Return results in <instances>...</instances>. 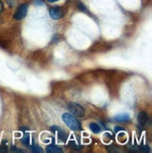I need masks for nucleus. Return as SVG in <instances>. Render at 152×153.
Instances as JSON below:
<instances>
[{"instance_id": "obj_1", "label": "nucleus", "mask_w": 152, "mask_h": 153, "mask_svg": "<svg viewBox=\"0 0 152 153\" xmlns=\"http://www.w3.org/2000/svg\"><path fill=\"white\" fill-rule=\"evenodd\" d=\"M62 119L65 122V124L67 125L70 130L75 131L81 130V124L73 115L69 114V113H66V114L62 115Z\"/></svg>"}, {"instance_id": "obj_2", "label": "nucleus", "mask_w": 152, "mask_h": 153, "mask_svg": "<svg viewBox=\"0 0 152 153\" xmlns=\"http://www.w3.org/2000/svg\"><path fill=\"white\" fill-rule=\"evenodd\" d=\"M68 110L71 113V115H73L74 117H82L85 116V109L80 104H78L76 102H70L68 104Z\"/></svg>"}, {"instance_id": "obj_3", "label": "nucleus", "mask_w": 152, "mask_h": 153, "mask_svg": "<svg viewBox=\"0 0 152 153\" xmlns=\"http://www.w3.org/2000/svg\"><path fill=\"white\" fill-rule=\"evenodd\" d=\"M27 10H28V5L27 4L20 5L14 12V19L18 20V21L23 20L26 16V14H27Z\"/></svg>"}, {"instance_id": "obj_4", "label": "nucleus", "mask_w": 152, "mask_h": 153, "mask_svg": "<svg viewBox=\"0 0 152 153\" xmlns=\"http://www.w3.org/2000/svg\"><path fill=\"white\" fill-rule=\"evenodd\" d=\"M49 14L50 16L54 19V20H59L61 19L64 16V10L61 8H58V7H56V8H52L49 10Z\"/></svg>"}, {"instance_id": "obj_5", "label": "nucleus", "mask_w": 152, "mask_h": 153, "mask_svg": "<svg viewBox=\"0 0 152 153\" xmlns=\"http://www.w3.org/2000/svg\"><path fill=\"white\" fill-rule=\"evenodd\" d=\"M137 120H138V123H139L143 127V126L146 125L148 123V115L147 114L146 112L142 111V112L139 113V114H138Z\"/></svg>"}, {"instance_id": "obj_6", "label": "nucleus", "mask_w": 152, "mask_h": 153, "mask_svg": "<svg viewBox=\"0 0 152 153\" xmlns=\"http://www.w3.org/2000/svg\"><path fill=\"white\" fill-rule=\"evenodd\" d=\"M46 152H48V153H61L62 149L56 145H50V146H47V148H46Z\"/></svg>"}, {"instance_id": "obj_7", "label": "nucleus", "mask_w": 152, "mask_h": 153, "mask_svg": "<svg viewBox=\"0 0 152 153\" xmlns=\"http://www.w3.org/2000/svg\"><path fill=\"white\" fill-rule=\"evenodd\" d=\"M114 119L118 122H127L130 120V116L128 114H121V115L116 116Z\"/></svg>"}, {"instance_id": "obj_8", "label": "nucleus", "mask_w": 152, "mask_h": 153, "mask_svg": "<svg viewBox=\"0 0 152 153\" xmlns=\"http://www.w3.org/2000/svg\"><path fill=\"white\" fill-rule=\"evenodd\" d=\"M89 128L91 130L92 132H94V134H99V132L101 131V127L100 125H98L97 123H90L89 124Z\"/></svg>"}, {"instance_id": "obj_9", "label": "nucleus", "mask_w": 152, "mask_h": 153, "mask_svg": "<svg viewBox=\"0 0 152 153\" xmlns=\"http://www.w3.org/2000/svg\"><path fill=\"white\" fill-rule=\"evenodd\" d=\"M57 131H58V139L60 141H63V142H65L66 140H67V138H68V134H66V132L64 131H62V130H60V129H58L57 130Z\"/></svg>"}, {"instance_id": "obj_10", "label": "nucleus", "mask_w": 152, "mask_h": 153, "mask_svg": "<svg viewBox=\"0 0 152 153\" xmlns=\"http://www.w3.org/2000/svg\"><path fill=\"white\" fill-rule=\"evenodd\" d=\"M30 149H31V151L32 152H36V153H41V152H42V149L39 147V146H37V145H33L32 147H30Z\"/></svg>"}, {"instance_id": "obj_11", "label": "nucleus", "mask_w": 152, "mask_h": 153, "mask_svg": "<svg viewBox=\"0 0 152 153\" xmlns=\"http://www.w3.org/2000/svg\"><path fill=\"white\" fill-rule=\"evenodd\" d=\"M29 134H24V138L22 139V143L23 144H24V145H26V146H28L29 145Z\"/></svg>"}, {"instance_id": "obj_12", "label": "nucleus", "mask_w": 152, "mask_h": 153, "mask_svg": "<svg viewBox=\"0 0 152 153\" xmlns=\"http://www.w3.org/2000/svg\"><path fill=\"white\" fill-rule=\"evenodd\" d=\"M3 10H4V5H3V2L1 1V0H0V14L2 13Z\"/></svg>"}, {"instance_id": "obj_13", "label": "nucleus", "mask_w": 152, "mask_h": 153, "mask_svg": "<svg viewBox=\"0 0 152 153\" xmlns=\"http://www.w3.org/2000/svg\"><path fill=\"white\" fill-rule=\"evenodd\" d=\"M7 151V149L6 148H4V147H0V152H6Z\"/></svg>"}, {"instance_id": "obj_14", "label": "nucleus", "mask_w": 152, "mask_h": 153, "mask_svg": "<svg viewBox=\"0 0 152 153\" xmlns=\"http://www.w3.org/2000/svg\"><path fill=\"white\" fill-rule=\"evenodd\" d=\"M79 9H81L82 10H85V9L84 8V6H83V4H81V3H80V4H79Z\"/></svg>"}, {"instance_id": "obj_15", "label": "nucleus", "mask_w": 152, "mask_h": 153, "mask_svg": "<svg viewBox=\"0 0 152 153\" xmlns=\"http://www.w3.org/2000/svg\"><path fill=\"white\" fill-rule=\"evenodd\" d=\"M121 130H122V129H121V128H119V127H116V128H115V131H116V132L119 131H121Z\"/></svg>"}, {"instance_id": "obj_16", "label": "nucleus", "mask_w": 152, "mask_h": 153, "mask_svg": "<svg viewBox=\"0 0 152 153\" xmlns=\"http://www.w3.org/2000/svg\"><path fill=\"white\" fill-rule=\"evenodd\" d=\"M47 1H48L49 3H55V2L58 1V0H47Z\"/></svg>"}]
</instances>
